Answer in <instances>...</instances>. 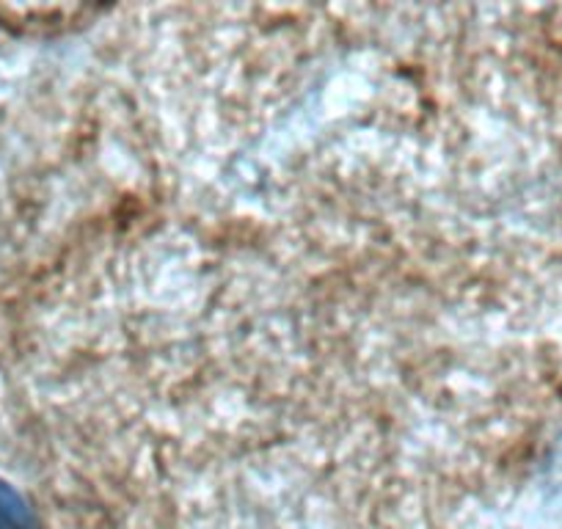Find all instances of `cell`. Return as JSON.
<instances>
[{
    "mask_svg": "<svg viewBox=\"0 0 562 529\" xmlns=\"http://www.w3.org/2000/svg\"><path fill=\"white\" fill-rule=\"evenodd\" d=\"M0 529H36L34 513L7 485H0Z\"/></svg>",
    "mask_w": 562,
    "mask_h": 529,
    "instance_id": "obj_1",
    "label": "cell"
}]
</instances>
